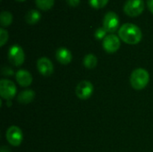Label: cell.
<instances>
[{"instance_id": "1", "label": "cell", "mask_w": 153, "mask_h": 152, "mask_svg": "<svg viewBox=\"0 0 153 152\" xmlns=\"http://www.w3.org/2000/svg\"><path fill=\"white\" fill-rule=\"evenodd\" d=\"M118 36L124 42L130 45H135L142 40L143 33L137 25L133 23H125L120 27Z\"/></svg>"}, {"instance_id": "2", "label": "cell", "mask_w": 153, "mask_h": 152, "mask_svg": "<svg viewBox=\"0 0 153 152\" xmlns=\"http://www.w3.org/2000/svg\"><path fill=\"white\" fill-rule=\"evenodd\" d=\"M149 81H150V74L143 68L135 69L132 73L130 77L131 85L136 90H143L148 85Z\"/></svg>"}, {"instance_id": "3", "label": "cell", "mask_w": 153, "mask_h": 152, "mask_svg": "<svg viewBox=\"0 0 153 152\" xmlns=\"http://www.w3.org/2000/svg\"><path fill=\"white\" fill-rule=\"evenodd\" d=\"M144 10L143 0H127L124 5V12L130 17L140 15Z\"/></svg>"}, {"instance_id": "4", "label": "cell", "mask_w": 153, "mask_h": 152, "mask_svg": "<svg viewBox=\"0 0 153 152\" xmlns=\"http://www.w3.org/2000/svg\"><path fill=\"white\" fill-rule=\"evenodd\" d=\"M25 59V55L23 49L18 46L13 45L10 47L8 51V60L14 66H20L23 64Z\"/></svg>"}, {"instance_id": "5", "label": "cell", "mask_w": 153, "mask_h": 152, "mask_svg": "<svg viewBox=\"0 0 153 152\" xmlns=\"http://www.w3.org/2000/svg\"><path fill=\"white\" fill-rule=\"evenodd\" d=\"M16 86L10 80L3 79L0 81V95L6 100L12 99L16 94Z\"/></svg>"}, {"instance_id": "6", "label": "cell", "mask_w": 153, "mask_h": 152, "mask_svg": "<svg viewBox=\"0 0 153 152\" xmlns=\"http://www.w3.org/2000/svg\"><path fill=\"white\" fill-rule=\"evenodd\" d=\"M5 137H6L7 142L11 145L15 146V147L20 146L23 140V134H22V130L18 126H15V125H13L7 129Z\"/></svg>"}, {"instance_id": "7", "label": "cell", "mask_w": 153, "mask_h": 152, "mask_svg": "<svg viewBox=\"0 0 153 152\" xmlns=\"http://www.w3.org/2000/svg\"><path fill=\"white\" fill-rule=\"evenodd\" d=\"M119 18L117 16V14L114 12H108L103 19V27L104 29L109 32V33H113L115 32L119 26Z\"/></svg>"}, {"instance_id": "8", "label": "cell", "mask_w": 153, "mask_h": 152, "mask_svg": "<svg viewBox=\"0 0 153 152\" xmlns=\"http://www.w3.org/2000/svg\"><path fill=\"white\" fill-rule=\"evenodd\" d=\"M94 88L91 82L82 81L76 87V96L80 99H88L93 93Z\"/></svg>"}, {"instance_id": "9", "label": "cell", "mask_w": 153, "mask_h": 152, "mask_svg": "<svg viewBox=\"0 0 153 152\" xmlns=\"http://www.w3.org/2000/svg\"><path fill=\"white\" fill-rule=\"evenodd\" d=\"M120 39L115 34H109L103 39V48L108 53H115L120 47Z\"/></svg>"}, {"instance_id": "10", "label": "cell", "mask_w": 153, "mask_h": 152, "mask_svg": "<svg viewBox=\"0 0 153 152\" xmlns=\"http://www.w3.org/2000/svg\"><path fill=\"white\" fill-rule=\"evenodd\" d=\"M37 68L43 76H49L54 73V65L48 57H40L37 61Z\"/></svg>"}, {"instance_id": "11", "label": "cell", "mask_w": 153, "mask_h": 152, "mask_svg": "<svg viewBox=\"0 0 153 152\" xmlns=\"http://www.w3.org/2000/svg\"><path fill=\"white\" fill-rule=\"evenodd\" d=\"M15 78L17 82L22 86V87H28L31 84L32 82V76L31 74L26 71V70H19L15 73Z\"/></svg>"}, {"instance_id": "12", "label": "cell", "mask_w": 153, "mask_h": 152, "mask_svg": "<svg viewBox=\"0 0 153 152\" xmlns=\"http://www.w3.org/2000/svg\"><path fill=\"white\" fill-rule=\"evenodd\" d=\"M56 58L60 64L68 65L72 61L73 56L71 51L66 47H60L56 52Z\"/></svg>"}, {"instance_id": "13", "label": "cell", "mask_w": 153, "mask_h": 152, "mask_svg": "<svg viewBox=\"0 0 153 152\" xmlns=\"http://www.w3.org/2000/svg\"><path fill=\"white\" fill-rule=\"evenodd\" d=\"M35 98V92L32 90H25L19 93L17 96V100L21 104H29L32 102Z\"/></svg>"}, {"instance_id": "14", "label": "cell", "mask_w": 153, "mask_h": 152, "mask_svg": "<svg viewBox=\"0 0 153 152\" xmlns=\"http://www.w3.org/2000/svg\"><path fill=\"white\" fill-rule=\"evenodd\" d=\"M40 19H41V13H40L39 11L34 10V9L30 10V11L26 13V15H25L26 22L29 23V24H31V25L37 23Z\"/></svg>"}, {"instance_id": "15", "label": "cell", "mask_w": 153, "mask_h": 152, "mask_svg": "<svg viewBox=\"0 0 153 152\" xmlns=\"http://www.w3.org/2000/svg\"><path fill=\"white\" fill-rule=\"evenodd\" d=\"M98 59L97 56L93 54H89L83 58V65L88 69H93L97 66Z\"/></svg>"}, {"instance_id": "16", "label": "cell", "mask_w": 153, "mask_h": 152, "mask_svg": "<svg viewBox=\"0 0 153 152\" xmlns=\"http://www.w3.org/2000/svg\"><path fill=\"white\" fill-rule=\"evenodd\" d=\"M0 22L3 28L8 27L13 22V15L8 11H3L0 14Z\"/></svg>"}, {"instance_id": "17", "label": "cell", "mask_w": 153, "mask_h": 152, "mask_svg": "<svg viewBox=\"0 0 153 152\" xmlns=\"http://www.w3.org/2000/svg\"><path fill=\"white\" fill-rule=\"evenodd\" d=\"M35 3L40 10L48 11L53 7L55 0H35Z\"/></svg>"}, {"instance_id": "18", "label": "cell", "mask_w": 153, "mask_h": 152, "mask_svg": "<svg viewBox=\"0 0 153 152\" xmlns=\"http://www.w3.org/2000/svg\"><path fill=\"white\" fill-rule=\"evenodd\" d=\"M89 2L91 7L100 9L106 6V4L108 3V0H89Z\"/></svg>"}, {"instance_id": "19", "label": "cell", "mask_w": 153, "mask_h": 152, "mask_svg": "<svg viewBox=\"0 0 153 152\" xmlns=\"http://www.w3.org/2000/svg\"><path fill=\"white\" fill-rule=\"evenodd\" d=\"M8 40V32L4 29H0V46L3 47Z\"/></svg>"}, {"instance_id": "20", "label": "cell", "mask_w": 153, "mask_h": 152, "mask_svg": "<svg viewBox=\"0 0 153 152\" xmlns=\"http://www.w3.org/2000/svg\"><path fill=\"white\" fill-rule=\"evenodd\" d=\"M107 30L104 29V27H100L99 29H97V30L95 31V38L97 39H104L107 37Z\"/></svg>"}, {"instance_id": "21", "label": "cell", "mask_w": 153, "mask_h": 152, "mask_svg": "<svg viewBox=\"0 0 153 152\" xmlns=\"http://www.w3.org/2000/svg\"><path fill=\"white\" fill-rule=\"evenodd\" d=\"M66 2H67V4H68L70 6L75 7V6H77V5L80 4L81 0H66Z\"/></svg>"}, {"instance_id": "22", "label": "cell", "mask_w": 153, "mask_h": 152, "mask_svg": "<svg viewBox=\"0 0 153 152\" xmlns=\"http://www.w3.org/2000/svg\"><path fill=\"white\" fill-rule=\"evenodd\" d=\"M147 4H148L150 11L153 13V0H147Z\"/></svg>"}, {"instance_id": "23", "label": "cell", "mask_w": 153, "mask_h": 152, "mask_svg": "<svg viewBox=\"0 0 153 152\" xmlns=\"http://www.w3.org/2000/svg\"><path fill=\"white\" fill-rule=\"evenodd\" d=\"M0 152H11L10 149L6 146H2L0 149Z\"/></svg>"}, {"instance_id": "24", "label": "cell", "mask_w": 153, "mask_h": 152, "mask_svg": "<svg viewBox=\"0 0 153 152\" xmlns=\"http://www.w3.org/2000/svg\"><path fill=\"white\" fill-rule=\"evenodd\" d=\"M17 1H19V2H23V1H25V0H17Z\"/></svg>"}]
</instances>
